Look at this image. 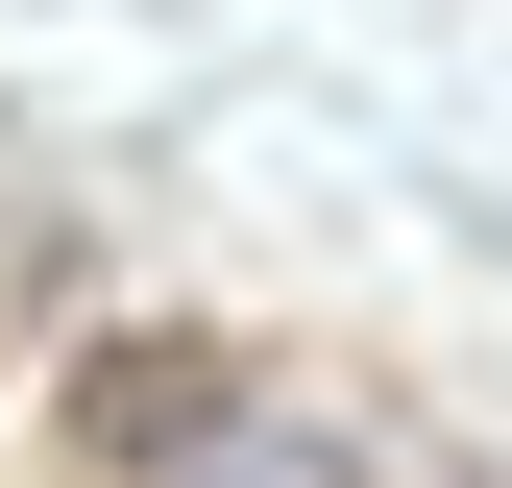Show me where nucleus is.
Listing matches in <instances>:
<instances>
[{"label": "nucleus", "mask_w": 512, "mask_h": 488, "mask_svg": "<svg viewBox=\"0 0 512 488\" xmlns=\"http://www.w3.org/2000/svg\"><path fill=\"white\" fill-rule=\"evenodd\" d=\"M49 440H74L98 488L220 464V440H244V342H196V318H122V342H74V366H49Z\"/></svg>", "instance_id": "f257e3e1"}, {"label": "nucleus", "mask_w": 512, "mask_h": 488, "mask_svg": "<svg viewBox=\"0 0 512 488\" xmlns=\"http://www.w3.org/2000/svg\"><path fill=\"white\" fill-rule=\"evenodd\" d=\"M171 488H342L317 440H220V464H171Z\"/></svg>", "instance_id": "f03ea898"}]
</instances>
